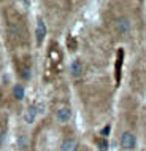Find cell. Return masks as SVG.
<instances>
[{"label": "cell", "instance_id": "cell-3", "mask_svg": "<svg viewBox=\"0 0 146 151\" xmlns=\"http://www.w3.org/2000/svg\"><path fill=\"white\" fill-rule=\"evenodd\" d=\"M36 113H38V107L36 105H32V107L27 108V111L24 113V121L27 124H32L35 119H36Z\"/></svg>", "mask_w": 146, "mask_h": 151}, {"label": "cell", "instance_id": "cell-2", "mask_svg": "<svg viewBox=\"0 0 146 151\" xmlns=\"http://www.w3.org/2000/svg\"><path fill=\"white\" fill-rule=\"evenodd\" d=\"M44 37H46V24H44L43 19H40L36 22V29H35V38H36V43L42 45Z\"/></svg>", "mask_w": 146, "mask_h": 151}, {"label": "cell", "instance_id": "cell-11", "mask_svg": "<svg viewBox=\"0 0 146 151\" xmlns=\"http://www.w3.org/2000/svg\"><path fill=\"white\" fill-rule=\"evenodd\" d=\"M110 130H111V127H110V126H107V127H103L102 129V135L105 137V135H108V134H110Z\"/></svg>", "mask_w": 146, "mask_h": 151}, {"label": "cell", "instance_id": "cell-8", "mask_svg": "<svg viewBox=\"0 0 146 151\" xmlns=\"http://www.w3.org/2000/svg\"><path fill=\"white\" fill-rule=\"evenodd\" d=\"M13 94H14V97H16L18 100H22V99H24V86L16 84V86L13 88Z\"/></svg>", "mask_w": 146, "mask_h": 151}, {"label": "cell", "instance_id": "cell-5", "mask_svg": "<svg viewBox=\"0 0 146 151\" xmlns=\"http://www.w3.org/2000/svg\"><path fill=\"white\" fill-rule=\"evenodd\" d=\"M56 118H57L59 122H68V121H70V118H72L70 108H60V110H57Z\"/></svg>", "mask_w": 146, "mask_h": 151}, {"label": "cell", "instance_id": "cell-9", "mask_svg": "<svg viewBox=\"0 0 146 151\" xmlns=\"http://www.w3.org/2000/svg\"><path fill=\"white\" fill-rule=\"evenodd\" d=\"M27 143H29V142H27V137H26V135H22V137H21V140H19V146H21V150L27 148Z\"/></svg>", "mask_w": 146, "mask_h": 151}, {"label": "cell", "instance_id": "cell-10", "mask_svg": "<svg viewBox=\"0 0 146 151\" xmlns=\"http://www.w3.org/2000/svg\"><path fill=\"white\" fill-rule=\"evenodd\" d=\"M99 148H100V151H108L107 140H100V142H99Z\"/></svg>", "mask_w": 146, "mask_h": 151}, {"label": "cell", "instance_id": "cell-1", "mask_svg": "<svg viewBox=\"0 0 146 151\" xmlns=\"http://www.w3.org/2000/svg\"><path fill=\"white\" fill-rule=\"evenodd\" d=\"M135 145H137V137L132 132H124L121 135V146H122V150L130 151L135 148Z\"/></svg>", "mask_w": 146, "mask_h": 151}, {"label": "cell", "instance_id": "cell-7", "mask_svg": "<svg viewBox=\"0 0 146 151\" xmlns=\"http://www.w3.org/2000/svg\"><path fill=\"white\" fill-rule=\"evenodd\" d=\"M116 27L121 34H127V32L130 30V21H129L127 18H121V19H117Z\"/></svg>", "mask_w": 146, "mask_h": 151}, {"label": "cell", "instance_id": "cell-4", "mask_svg": "<svg viewBox=\"0 0 146 151\" xmlns=\"http://www.w3.org/2000/svg\"><path fill=\"white\" fill-rule=\"evenodd\" d=\"M83 72H84V67H83V64H81V60H73V62L70 64V73L75 76V78L81 76Z\"/></svg>", "mask_w": 146, "mask_h": 151}, {"label": "cell", "instance_id": "cell-6", "mask_svg": "<svg viewBox=\"0 0 146 151\" xmlns=\"http://www.w3.org/2000/svg\"><path fill=\"white\" fill-rule=\"evenodd\" d=\"M60 151H78V142L75 138H67V140H64Z\"/></svg>", "mask_w": 146, "mask_h": 151}]
</instances>
